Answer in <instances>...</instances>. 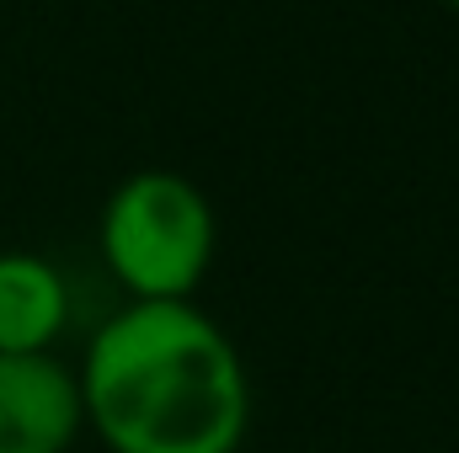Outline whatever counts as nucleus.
<instances>
[{
    "label": "nucleus",
    "instance_id": "nucleus-1",
    "mask_svg": "<svg viewBox=\"0 0 459 453\" xmlns=\"http://www.w3.org/2000/svg\"><path fill=\"white\" fill-rule=\"evenodd\" d=\"M75 384L113 453H235L251 422L235 341L187 299L113 315Z\"/></svg>",
    "mask_w": 459,
    "mask_h": 453
},
{
    "label": "nucleus",
    "instance_id": "nucleus-2",
    "mask_svg": "<svg viewBox=\"0 0 459 453\" xmlns=\"http://www.w3.org/2000/svg\"><path fill=\"white\" fill-rule=\"evenodd\" d=\"M102 256L134 304L187 299L214 256V209L177 171H139L102 209Z\"/></svg>",
    "mask_w": 459,
    "mask_h": 453
},
{
    "label": "nucleus",
    "instance_id": "nucleus-3",
    "mask_svg": "<svg viewBox=\"0 0 459 453\" xmlns=\"http://www.w3.org/2000/svg\"><path fill=\"white\" fill-rule=\"evenodd\" d=\"M81 422L75 373L48 352H0V453H65Z\"/></svg>",
    "mask_w": 459,
    "mask_h": 453
},
{
    "label": "nucleus",
    "instance_id": "nucleus-4",
    "mask_svg": "<svg viewBox=\"0 0 459 453\" xmlns=\"http://www.w3.org/2000/svg\"><path fill=\"white\" fill-rule=\"evenodd\" d=\"M65 278L43 256H0V352H48L65 326Z\"/></svg>",
    "mask_w": 459,
    "mask_h": 453
},
{
    "label": "nucleus",
    "instance_id": "nucleus-5",
    "mask_svg": "<svg viewBox=\"0 0 459 453\" xmlns=\"http://www.w3.org/2000/svg\"><path fill=\"white\" fill-rule=\"evenodd\" d=\"M444 5H449V11H459V0H444Z\"/></svg>",
    "mask_w": 459,
    "mask_h": 453
}]
</instances>
